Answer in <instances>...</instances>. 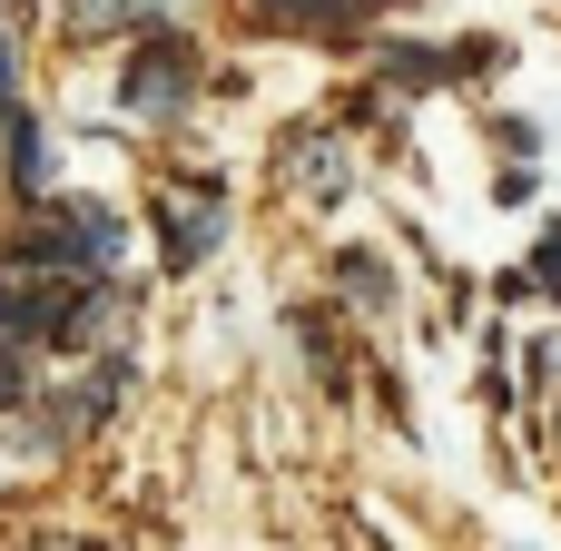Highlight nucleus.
<instances>
[{
  "label": "nucleus",
  "mask_w": 561,
  "mask_h": 551,
  "mask_svg": "<svg viewBox=\"0 0 561 551\" xmlns=\"http://www.w3.org/2000/svg\"><path fill=\"white\" fill-rule=\"evenodd\" d=\"M79 306V276L39 266V256H0V345H30V335H59V315Z\"/></svg>",
  "instance_id": "obj_1"
},
{
  "label": "nucleus",
  "mask_w": 561,
  "mask_h": 551,
  "mask_svg": "<svg viewBox=\"0 0 561 551\" xmlns=\"http://www.w3.org/2000/svg\"><path fill=\"white\" fill-rule=\"evenodd\" d=\"M20 256H39V266H59V276H108V266H118V217H108V207H59V217H39V227L20 237Z\"/></svg>",
  "instance_id": "obj_2"
},
{
  "label": "nucleus",
  "mask_w": 561,
  "mask_h": 551,
  "mask_svg": "<svg viewBox=\"0 0 561 551\" xmlns=\"http://www.w3.org/2000/svg\"><path fill=\"white\" fill-rule=\"evenodd\" d=\"M217 237H227V187H168V207H158V246H168V266H178V276L207 266Z\"/></svg>",
  "instance_id": "obj_3"
},
{
  "label": "nucleus",
  "mask_w": 561,
  "mask_h": 551,
  "mask_svg": "<svg viewBox=\"0 0 561 551\" xmlns=\"http://www.w3.org/2000/svg\"><path fill=\"white\" fill-rule=\"evenodd\" d=\"M187 79H197L187 39H148V49L128 59V108H138V118H178V108H187Z\"/></svg>",
  "instance_id": "obj_4"
},
{
  "label": "nucleus",
  "mask_w": 561,
  "mask_h": 551,
  "mask_svg": "<svg viewBox=\"0 0 561 551\" xmlns=\"http://www.w3.org/2000/svg\"><path fill=\"white\" fill-rule=\"evenodd\" d=\"M10 187H30V197L49 187V158H39V128H30L20 108H10Z\"/></svg>",
  "instance_id": "obj_5"
},
{
  "label": "nucleus",
  "mask_w": 561,
  "mask_h": 551,
  "mask_svg": "<svg viewBox=\"0 0 561 551\" xmlns=\"http://www.w3.org/2000/svg\"><path fill=\"white\" fill-rule=\"evenodd\" d=\"M168 0H69V20L79 30H128V20H158Z\"/></svg>",
  "instance_id": "obj_6"
},
{
  "label": "nucleus",
  "mask_w": 561,
  "mask_h": 551,
  "mask_svg": "<svg viewBox=\"0 0 561 551\" xmlns=\"http://www.w3.org/2000/svg\"><path fill=\"white\" fill-rule=\"evenodd\" d=\"M0 108H20V59H10V20H0Z\"/></svg>",
  "instance_id": "obj_7"
},
{
  "label": "nucleus",
  "mask_w": 561,
  "mask_h": 551,
  "mask_svg": "<svg viewBox=\"0 0 561 551\" xmlns=\"http://www.w3.org/2000/svg\"><path fill=\"white\" fill-rule=\"evenodd\" d=\"M10 10H30V0H0V20H10Z\"/></svg>",
  "instance_id": "obj_8"
}]
</instances>
